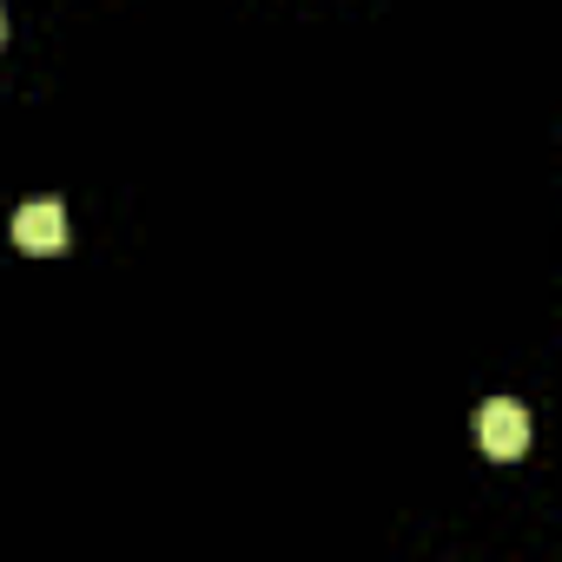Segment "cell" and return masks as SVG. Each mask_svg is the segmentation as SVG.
Returning a JSON list of instances; mask_svg holds the SVG:
<instances>
[{
	"mask_svg": "<svg viewBox=\"0 0 562 562\" xmlns=\"http://www.w3.org/2000/svg\"><path fill=\"white\" fill-rule=\"evenodd\" d=\"M476 443H483V457L516 463V457L529 450V411L509 404V397H490V404L476 411Z\"/></svg>",
	"mask_w": 562,
	"mask_h": 562,
	"instance_id": "cell-1",
	"label": "cell"
},
{
	"mask_svg": "<svg viewBox=\"0 0 562 562\" xmlns=\"http://www.w3.org/2000/svg\"><path fill=\"white\" fill-rule=\"evenodd\" d=\"M14 245H21L27 258H54V251H67V212H60L54 199L21 205V212H14Z\"/></svg>",
	"mask_w": 562,
	"mask_h": 562,
	"instance_id": "cell-2",
	"label": "cell"
},
{
	"mask_svg": "<svg viewBox=\"0 0 562 562\" xmlns=\"http://www.w3.org/2000/svg\"><path fill=\"white\" fill-rule=\"evenodd\" d=\"M0 41H8V14H0Z\"/></svg>",
	"mask_w": 562,
	"mask_h": 562,
	"instance_id": "cell-3",
	"label": "cell"
}]
</instances>
